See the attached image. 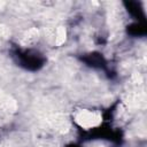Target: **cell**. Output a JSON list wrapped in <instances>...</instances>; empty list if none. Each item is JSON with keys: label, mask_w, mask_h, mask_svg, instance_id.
Segmentation results:
<instances>
[{"label": "cell", "mask_w": 147, "mask_h": 147, "mask_svg": "<svg viewBox=\"0 0 147 147\" xmlns=\"http://www.w3.org/2000/svg\"><path fill=\"white\" fill-rule=\"evenodd\" d=\"M102 121L103 117L101 111L93 108H80L77 109L74 114L75 124L86 131L98 129L99 126H101Z\"/></svg>", "instance_id": "1"}, {"label": "cell", "mask_w": 147, "mask_h": 147, "mask_svg": "<svg viewBox=\"0 0 147 147\" xmlns=\"http://www.w3.org/2000/svg\"><path fill=\"white\" fill-rule=\"evenodd\" d=\"M67 39V30L63 26H59L54 32V44L60 46Z\"/></svg>", "instance_id": "2"}]
</instances>
